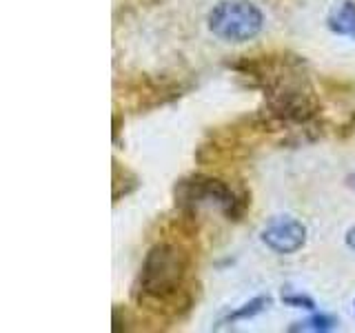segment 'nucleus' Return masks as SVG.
<instances>
[{
  "label": "nucleus",
  "instance_id": "obj_1",
  "mask_svg": "<svg viewBox=\"0 0 355 333\" xmlns=\"http://www.w3.org/2000/svg\"><path fill=\"white\" fill-rule=\"evenodd\" d=\"M187 273V255L180 247L160 242L147 253L140 271V291L153 300H164L178 293Z\"/></svg>",
  "mask_w": 355,
  "mask_h": 333
},
{
  "label": "nucleus",
  "instance_id": "obj_2",
  "mask_svg": "<svg viewBox=\"0 0 355 333\" xmlns=\"http://www.w3.org/2000/svg\"><path fill=\"white\" fill-rule=\"evenodd\" d=\"M209 31L225 42H249L264 27L262 11L251 0H222L207 16Z\"/></svg>",
  "mask_w": 355,
  "mask_h": 333
},
{
  "label": "nucleus",
  "instance_id": "obj_3",
  "mask_svg": "<svg viewBox=\"0 0 355 333\" xmlns=\"http://www.w3.org/2000/svg\"><path fill=\"white\" fill-rule=\"evenodd\" d=\"M175 196L182 205H191V207L209 205L236 220L242 214L240 198L233 194L231 187H227L222 180H216V178L198 176V178H191V180H182L175 189Z\"/></svg>",
  "mask_w": 355,
  "mask_h": 333
},
{
  "label": "nucleus",
  "instance_id": "obj_4",
  "mask_svg": "<svg viewBox=\"0 0 355 333\" xmlns=\"http://www.w3.org/2000/svg\"><path fill=\"white\" fill-rule=\"evenodd\" d=\"M262 242L273 253L288 255L304 247L306 242V227L291 216L273 218L269 225L262 229Z\"/></svg>",
  "mask_w": 355,
  "mask_h": 333
},
{
  "label": "nucleus",
  "instance_id": "obj_5",
  "mask_svg": "<svg viewBox=\"0 0 355 333\" xmlns=\"http://www.w3.org/2000/svg\"><path fill=\"white\" fill-rule=\"evenodd\" d=\"M329 29L338 36H347L355 40V3L347 0L329 16Z\"/></svg>",
  "mask_w": 355,
  "mask_h": 333
},
{
  "label": "nucleus",
  "instance_id": "obj_6",
  "mask_svg": "<svg viewBox=\"0 0 355 333\" xmlns=\"http://www.w3.org/2000/svg\"><path fill=\"white\" fill-rule=\"evenodd\" d=\"M338 327V318H333L329 314H315L302 322H295L293 327H288V331H313V333H327Z\"/></svg>",
  "mask_w": 355,
  "mask_h": 333
},
{
  "label": "nucleus",
  "instance_id": "obj_7",
  "mask_svg": "<svg viewBox=\"0 0 355 333\" xmlns=\"http://www.w3.org/2000/svg\"><path fill=\"white\" fill-rule=\"evenodd\" d=\"M271 307V298L269 296H258L249 300L247 305H242L240 309H236L233 314H229L225 318V322H238V320H249V318H255L258 314H262L264 309Z\"/></svg>",
  "mask_w": 355,
  "mask_h": 333
},
{
  "label": "nucleus",
  "instance_id": "obj_8",
  "mask_svg": "<svg viewBox=\"0 0 355 333\" xmlns=\"http://www.w3.org/2000/svg\"><path fill=\"white\" fill-rule=\"evenodd\" d=\"M282 302L288 307H295V309H309V311L315 309L313 298L302 296V293H286V296H282Z\"/></svg>",
  "mask_w": 355,
  "mask_h": 333
},
{
  "label": "nucleus",
  "instance_id": "obj_9",
  "mask_svg": "<svg viewBox=\"0 0 355 333\" xmlns=\"http://www.w3.org/2000/svg\"><path fill=\"white\" fill-rule=\"evenodd\" d=\"M344 242H347V247H349L351 251H355V227H351V229L347 231V236H344Z\"/></svg>",
  "mask_w": 355,
  "mask_h": 333
},
{
  "label": "nucleus",
  "instance_id": "obj_10",
  "mask_svg": "<svg viewBox=\"0 0 355 333\" xmlns=\"http://www.w3.org/2000/svg\"><path fill=\"white\" fill-rule=\"evenodd\" d=\"M351 187H355V176L351 178Z\"/></svg>",
  "mask_w": 355,
  "mask_h": 333
}]
</instances>
